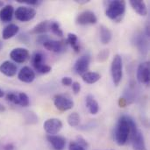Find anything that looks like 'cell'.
Wrapping results in <instances>:
<instances>
[{
  "instance_id": "cell-1",
  "label": "cell",
  "mask_w": 150,
  "mask_h": 150,
  "mask_svg": "<svg viewBox=\"0 0 150 150\" xmlns=\"http://www.w3.org/2000/svg\"><path fill=\"white\" fill-rule=\"evenodd\" d=\"M137 127L135 121L129 116H121L115 127V141L118 145L124 146L127 143L131 136V132Z\"/></svg>"
},
{
  "instance_id": "cell-2",
  "label": "cell",
  "mask_w": 150,
  "mask_h": 150,
  "mask_svg": "<svg viewBox=\"0 0 150 150\" xmlns=\"http://www.w3.org/2000/svg\"><path fill=\"white\" fill-rule=\"evenodd\" d=\"M126 6L127 3L124 0H112L108 2L106 9H105V15L114 22H120L124 18L126 12Z\"/></svg>"
},
{
  "instance_id": "cell-3",
  "label": "cell",
  "mask_w": 150,
  "mask_h": 150,
  "mask_svg": "<svg viewBox=\"0 0 150 150\" xmlns=\"http://www.w3.org/2000/svg\"><path fill=\"white\" fill-rule=\"evenodd\" d=\"M111 74L112 82L115 86H118L123 77V62L120 54H115L111 66Z\"/></svg>"
},
{
  "instance_id": "cell-4",
  "label": "cell",
  "mask_w": 150,
  "mask_h": 150,
  "mask_svg": "<svg viewBox=\"0 0 150 150\" xmlns=\"http://www.w3.org/2000/svg\"><path fill=\"white\" fill-rule=\"evenodd\" d=\"M32 64L34 69L40 74H47L52 70V68L45 63V55L41 52H35L32 57Z\"/></svg>"
},
{
  "instance_id": "cell-5",
  "label": "cell",
  "mask_w": 150,
  "mask_h": 150,
  "mask_svg": "<svg viewBox=\"0 0 150 150\" xmlns=\"http://www.w3.org/2000/svg\"><path fill=\"white\" fill-rule=\"evenodd\" d=\"M14 16L16 19L20 22H27L34 18L36 16V10L32 6L21 5L14 11Z\"/></svg>"
},
{
  "instance_id": "cell-6",
  "label": "cell",
  "mask_w": 150,
  "mask_h": 150,
  "mask_svg": "<svg viewBox=\"0 0 150 150\" xmlns=\"http://www.w3.org/2000/svg\"><path fill=\"white\" fill-rule=\"evenodd\" d=\"M54 105L60 112H67L74 107V101L67 95L57 94L54 97Z\"/></svg>"
},
{
  "instance_id": "cell-7",
  "label": "cell",
  "mask_w": 150,
  "mask_h": 150,
  "mask_svg": "<svg viewBox=\"0 0 150 150\" xmlns=\"http://www.w3.org/2000/svg\"><path fill=\"white\" fill-rule=\"evenodd\" d=\"M130 139L134 150H147L144 135L142 131L138 129V127L132 131Z\"/></svg>"
},
{
  "instance_id": "cell-8",
  "label": "cell",
  "mask_w": 150,
  "mask_h": 150,
  "mask_svg": "<svg viewBox=\"0 0 150 150\" xmlns=\"http://www.w3.org/2000/svg\"><path fill=\"white\" fill-rule=\"evenodd\" d=\"M133 43L142 54L146 55L148 54L149 41H148V37L144 33L141 32L136 33L133 37Z\"/></svg>"
},
{
  "instance_id": "cell-9",
  "label": "cell",
  "mask_w": 150,
  "mask_h": 150,
  "mask_svg": "<svg viewBox=\"0 0 150 150\" xmlns=\"http://www.w3.org/2000/svg\"><path fill=\"white\" fill-rule=\"evenodd\" d=\"M43 128L45 132L49 135L57 134L62 128V122L61 120L56 118H52L47 120L43 124Z\"/></svg>"
},
{
  "instance_id": "cell-10",
  "label": "cell",
  "mask_w": 150,
  "mask_h": 150,
  "mask_svg": "<svg viewBox=\"0 0 150 150\" xmlns=\"http://www.w3.org/2000/svg\"><path fill=\"white\" fill-rule=\"evenodd\" d=\"M77 25H94L98 22V18L96 14L91 11H83L79 13L76 18Z\"/></svg>"
},
{
  "instance_id": "cell-11",
  "label": "cell",
  "mask_w": 150,
  "mask_h": 150,
  "mask_svg": "<svg viewBox=\"0 0 150 150\" xmlns=\"http://www.w3.org/2000/svg\"><path fill=\"white\" fill-rule=\"evenodd\" d=\"M10 57L13 62H15L17 63H23V62H25L29 59L30 54L26 48L16 47L11 51Z\"/></svg>"
},
{
  "instance_id": "cell-12",
  "label": "cell",
  "mask_w": 150,
  "mask_h": 150,
  "mask_svg": "<svg viewBox=\"0 0 150 150\" xmlns=\"http://www.w3.org/2000/svg\"><path fill=\"white\" fill-rule=\"evenodd\" d=\"M91 62V56L89 54H84L79 57L74 66V69L76 74L83 76L84 73L88 72Z\"/></svg>"
},
{
  "instance_id": "cell-13",
  "label": "cell",
  "mask_w": 150,
  "mask_h": 150,
  "mask_svg": "<svg viewBox=\"0 0 150 150\" xmlns=\"http://www.w3.org/2000/svg\"><path fill=\"white\" fill-rule=\"evenodd\" d=\"M149 62H142L137 69V80L139 83L143 84L149 83Z\"/></svg>"
},
{
  "instance_id": "cell-14",
  "label": "cell",
  "mask_w": 150,
  "mask_h": 150,
  "mask_svg": "<svg viewBox=\"0 0 150 150\" xmlns=\"http://www.w3.org/2000/svg\"><path fill=\"white\" fill-rule=\"evenodd\" d=\"M18 78L19 81L25 83H30L33 82L35 79V73L34 71L28 66L23 67L18 73Z\"/></svg>"
},
{
  "instance_id": "cell-15",
  "label": "cell",
  "mask_w": 150,
  "mask_h": 150,
  "mask_svg": "<svg viewBox=\"0 0 150 150\" xmlns=\"http://www.w3.org/2000/svg\"><path fill=\"white\" fill-rule=\"evenodd\" d=\"M48 143L52 146L54 150H63L66 146V140L60 135H47Z\"/></svg>"
},
{
  "instance_id": "cell-16",
  "label": "cell",
  "mask_w": 150,
  "mask_h": 150,
  "mask_svg": "<svg viewBox=\"0 0 150 150\" xmlns=\"http://www.w3.org/2000/svg\"><path fill=\"white\" fill-rule=\"evenodd\" d=\"M42 45L47 50L54 52V53H62L65 49V43L60 40H47Z\"/></svg>"
},
{
  "instance_id": "cell-17",
  "label": "cell",
  "mask_w": 150,
  "mask_h": 150,
  "mask_svg": "<svg viewBox=\"0 0 150 150\" xmlns=\"http://www.w3.org/2000/svg\"><path fill=\"white\" fill-rule=\"evenodd\" d=\"M0 72L8 77H12L17 74L18 67L12 62L4 61V62L0 64Z\"/></svg>"
},
{
  "instance_id": "cell-18",
  "label": "cell",
  "mask_w": 150,
  "mask_h": 150,
  "mask_svg": "<svg viewBox=\"0 0 150 150\" xmlns=\"http://www.w3.org/2000/svg\"><path fill=\"white\" fill-rule=\"evenodd\" d=\"M14 15V8L11 4H6L0 9V20L4 23L11 21Z\"/></svg>"
},
{
  "instance_id": "cell-19",
  "label": "cell",
  "mask_w": 150,
  "mask_h": 150,
  "mask_svg": "<svg viewBox=\"0 0 150 150\" xmlns=\"http://www.w3.org/2000/svg\"><path fill=\"white\" fill-rule=\"evenodd\" d=\"M130 5L132 6V8L135 11V12H137L140 16H146L148 15V7L147 4L144 1L142 0H130L129 1Z\"/></svg>"
},
{
  "instance_id": "cell-20",
  "label": "cell",
  "mask_w": 150,
  "mask_h": 150,
  "mask_svg": "<svg viewBox=\"0 0 150 150\" xmlns=\"http://www.w3.org/2000/svg\"><path fill=\"white\" fill-rule=\"evenodd\" d=\"M112 38V33L111 30L104 25H100V27H99V39H100L101 43L103 45H107L111 42Z\"/></svg>"
},
{
  "instance_id": "cell-21",
  "label": "cell",
  "mask_w": 150,
  "mask_h": 150,
  "mask_svg": "<svg viewBox=\"0 0 150 150\" xmlns=\"http://www.w3.org/2000/svg\"><path fill=\"white\" fill-rule=\"evenodd\" d=\"M85 104L87 108L89 109V112L92 115H96L99 111V105L96 98L92 95H87L85 98Z\"/></svg>"
},
{
  "instance_id": "cell-22",
  "label": "cell",
  "mask_w": 150,
  "mask_h": 150,
  "mask_svg": "<svg viewBox=\"0 0 150 150\" xmlns=\"http://www.w3.org/2000/svg\"><path fill=\"white\" fill-rule=\"evenodd\" d=\"M19 31V27L16 24H9L7 25L3 32H2V38L4 40H9L14 37Z\"/></svg>"
},
{
  "instance_id": "cell-23",
  "label": "cell",
  "mask_w": 150,
  "mask_h": 150,
  "mask_svg": "<svg viewBox=\"0 0 150 150\" xmlns=\"http://www.w3.org/2000/svg\"><path fill=\"white\" fill-rule=\"evenodd\" d=\"M50 24H51V21H48V20H45V21H42L40 23H39L38 25H36L30 32L31 34H43L47 32H48L50 30Z\"/></svg>"
},
{
  "instance_id": "cell-24",
  "label": "cell",
  "mask_w": 150,
  "mask_h": 150,
  "mask_svg": "<svg viewBox=\"0 0 150 150\" xmlns=\"http://www.w3.org/2000/svg\"><path fill=\"white\" fill-rule=\"evenodd\" d=\"M83 81L88 84H93L95 83H97L98 81L100 80L101 78V75L98 72H94V71H88L86 73H84L82 76Z\"/></svg>"
},
{
  "instance_id": "cell-25",
  "label": "cell",
  "mask_w": 150,
  "mask_h": 150,
  "mask_svg": "<svg viewBox=\"0 0 150 150\" xmlns=\"http://www.w3.org/2000/svg\"><path fill=\"white\" fill-rule=\"evenodd\" d=\"M67 42L72 47L73 50L76 53H79L80 52V45L78 42V37L76 34L69 33H68V37H67Z\"/></svg>"
},
{
  "instance_id": "cell-26",
  "label": "cell",
  "mask_w": 150,
  "mask_h": 150,
  "mask_svg": "<svg viewBox=\"0 0 150 150\" xmlns=\"http://www.w3.org/2000/svg\"><path fill=\"white\" fill-rule=\"evenodd\" d=\"M67 121L71 127H76L80 124V116L77 112H72L68 116Z\"/></svg>"
},
{
  "instance_id": "cell-27",
  "label": "cell",
  "mask_w": 150,
  "mask_h": 150,
  "mask_svg": "<svg viewBox=\"0 0 150 150\" xmlns=\"http://www.w3.org/2000/svg\"><path fill=\"white\" fill-rule=\"evenodd\" d=\"M30 105L29 97L25 92H18V105L22 107H27Z\"/></svg>"
},
{
  "instance_id": "cell-28",
  "label": "cell",
  "mask_w": 150,
  "mask_h": 150,
  "mask_svg": "<svg viewBox=\"0 0 150 150\" xmlns=\"http://www.w3.org/2000/svg\"><path fill=\"white\" fill-rule=\"evenodd\" d=\"M50 31L58 37H63V31L60 26V24L56 21H52L50 24Z\"/></svg>"
},
{
  "instance_id": "cell-29",
  "label": "cell",
  "mask_w": 150,
  "mask_h": 150,
  "mask_svg": "<svg viewBox=\"0 0 150 150\" xmlns=\"http://www.w3.org/2000/svg\"><path fill=\"white\" fill-rule=\"evenodd\" d=\"M25 121L27 124L33 125L38 123L39 118L33 112H25Z\"/></svg>"
},
{
  "instance_id": "cell-30",
  "label": "cell",
  "mask_w": 150,
  "mask_h": 150,
  "mask_svg": "<svg viewBox=\"0 0 150 150\" xmlns=\"http://www.w3.org/2000/svg\"><path fill=\"white\" fill-rule=\"evenodd\" d=\"M109 55H110V51L108 49H103L98 53L97 60L99 62H105L109 58Z\"/></svg>"
},
{
  "instance_id": "cell-31",
  "label": "cell",
  "mask_w": 150,
  "mask_h": 150,
  "mask_svg": "<svg viewBox=\"0 0 150 150\" xmlns=\"http://www.w3.org/2000/svg\"><path fill=\"white\" fill-rule=\"evenodd\" d=\"M6 99L14 105H18V93H13V92L8 93L6 95Z\"/></svg>"
},
{
  "instance_id": "cell-32",
  "label": "cell",
  "mask_w": 150,
  "mask_h": 150,
  "mask_svg": "<svg viewBox=\"0 0 150 150\" xmlns=\"http://www.w3.org/2000/svg\"><path fill=\"white\" fill-rule=\"evenodd\" d=\"M69 150H86V149L82 147L76 142H71L69 145Z\"/></svg>"
},
{
  "instance_id": "cell-33",
  "label": "cell",
  "mask_w": 150,
  "mask_h": 150,
  "mask_svg": "<svg viewBox=\"0 0 150 150\" xmlns=\"http://www.w3.org/2000/svg\"><path fill=\"white\" fill-rule=\"evenodd\" d=\"M17 2L20 3V4H25L27 6L38 5L39 4H40V1H37V0H17Z\"/></svg>"
},
{
  "instance_id": "cell-34",
  "label": "cell",
  "mask_w": 150,
  "mask_h": 150,
  "mask_svg": "<svg viewBox=\"0 0 150 150\" xmlns=\"http://www.w3.org/2000/svg\"><path fill=\"white\" fill-rule=\"evenodd\" d=\"M76 142H77L79 145H81L82 147H83V148H85V149H87V148L89 147V144H88L87 141H86L85 139H83L82 136H77V137H76Z\"/></svg>"
},
{
  "instance_id": "cell-35",
  "label": "cell",
  "mask_w": 150,
  "mask_h": 150,
  "mask_svg": "<svg viewBox=\"0 0 150 150\" xmlns=\"http://www.w3.org/2000/svg\"><path fill=\"white\" fill-rule=\"evenodd\" d=\"M71 86H72V90H73L75 94H78L80 92V91H81V84L78 82H73Z\"/></svg>"
},
{
  "instance_id": "cell-36",
  "label": "cell",
  "mask_w": 150,
  "mask_h": 150,
  "mask_svg": "<svg viewBox=\"0 0 150 150\" xmlns=\"http://www.w3.org/2000/svg\"><path fill=\"white\" fill-rule=\"evenodd\" d=\"M18 40H20L21 42H23V43H27L28 41H29V35H27L26 33H20L19 35H18Z\"/></svg>"
},
{
  "instance_id": "cell-37",
  "label": "cell",
  "mask_w": 150,
  "mask_h": 150,
  "mask_svg": "<svg viewBox=\"0 0 150 150\" xmlns=\"http://www.w3.org/2000/svg\"><path fill=\"white\" fill-rule=\"evenodd\" d=\"M73 81H72V78L69 77V76H65L62 79V83L64 85V86H70L72 84Z\"/></svg>"
},
{
  "instance_id": "cell-38",
  "label": "cell",
  "mask_w": 150,
  "mask_h": 150,
  "mask_svg": "<svg viewBox=\"0 0 150 150\" xmlns=\"http://www.w3.org/2000/svg\"><path fill=\"white\" fill-rule=\"evenodd\" d=\"M47 40H49L47 35L41 34V35H39V36L37 37L36 41H37V43H38V44H43V43H44L45 41H47Z\"/></svg>"
},
{
  "instance_id": "cell-39",
  "label": "cell",
  "mask_w": 150,
  "mask_h": 150,
  "mask_svg": "<svg viewBox=\"0 0 150 150\" xmlns=\"http://www.w3.org/2000/svg\"><path fill=\"white\" fill-rule=\"evenodd\" d=\"M119 105H120V107H122V108L126 107V106L127 105V100H126L124 98H120L119 99Z\"/></svg>"
},
{
  "instance_id": "cell-40",
  "label": "cell",
  "mask_w": 150,
  "mask_h": 150,
  "mask_svg": "<svg viewBox=\"0 0 150 150\" xmlns=\"http://www.w3.org/2000/svg\"><path fill=\"white\" fill-rule=\"evenodd\" d=\"M4 150H14V147L11 144H8L4 147Z\"/></svg>"
},
{
  "instance_id": "cell-41",
  "label": "cell",
  "mask_w": 150,
  "mask_h": 150,
  "mask_svg": "<svg viewBox=\"0 0 150 150\" xmlns=\"http://www.w3.org/2000/svg\"><path fill=\"white\" fill-rule=\"evenodd\" d=\"M5 110H6L5 109V106L0 103V112H5Z\"/></svg>"
},
{
  "instance_id": "cell-42",
  "label": "cell",
  "mask_w": 150,
  "mask_h": 150,
  "mask_svg": "<svg viewBox=\"0 0 150 150\" xmlns=\"http://www.w3.org/2000/svg\"><path fill=\"white\" fill-rule=\"evenodd\" d=\"M4 91L0 89V98H3V97H4Z\"/></svg>"
},
{
  "instance_id": "cell-43",
  "label": "cell",
  "mask_w": 150,
  "mask_h": 150,
  "mask_svg": "<svg viewBox=\"0 0 150 150\" xmlns=\"http://www.w3.org/2000/svg\"><path fill=\"white\" fill-rule=\"evenodd\" d=\"M4 6V3L3 1H0V8H3Z\"/></svg>"
},
{
  "instance_id": "cell-44",
  "label": "cell",
  "mask_w": 150,
  "mask_h": 150,
  "mask_svg": "<svg viewBox=\"0 0 150 150\" xmlns=\"http://www.w3.org/2000/svg\"><path fill=\"white\" fill-rule=\"evenodd\" d=\"M2 48H3V44H2V42L0 41V50H1Z\"/></svg>"
}]
</instances>
